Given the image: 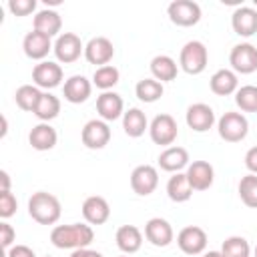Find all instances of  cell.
Here are the masks:
<instances>
[{
  "mask_svg": "<svg viewBox=\"0 0 257 257\" xmlns=\"http://www.w3.org/2000/svg\"><path fill=\"white\" fill-rule=\"evenodd\" d=\"M94 239V231L90 225L84 223H70V225H56L50 231V241L58 249H86Z\"/></svg>",
  "mask_w": 257,
  "mask_h": 257,
  "instance_id": "1",
  "label": "cell"
},
{
  "mask_svg": "<svg viewBox=\"0 0 257 257\" xmlns=\"http://www.w3.org/2000/svg\"><path fill=\"white\" fill-rule=\"evenodd\" d=\"M60 201L46 191H36L28 199V215L40 225H54L60 219Z\"/></svg>",
  "mask_w": 257,
  "mask_h": 257,
  "instance_id": "2",
  "label": "cell"
},
{
  "mask_svg": "<svg viewBox=\"0 0 257 257\" xmlns=\"http://www.w3.org/2000/svg\"><path fill=\"white\" fill-rule=\"evenodd\" d=\"M209 62V52L207 46L201 40H189L179 54V66L187 72V74H201L207 68Z\"/></svg>",
  "mask_w": 257,
  "mask_h": 257,
  "instance_id": "3",
  "label": "cell"
},
{
  "mask_svg": "<svg viewBox=\"0 0 257 257\" xmlns=\"http://www.w3.org/2000/svg\"><path fill=\"white\" fill-rule=\"evenodd\" d=\"M217 131L219 137L227 143H241L247 133H249V122L243 112L227 110L219 120H217Z\"/></svg>",
  "mask_w": 257,
  "mask_h": 257,
  "instance_id": "4",
  "label": "cell"
},
{
  "mask_svg": "<svg viewBox=\"0 0 257 257\" xmlns=\"http://www.w3.org/2000/svg\"><path fill=\"white\" fill-rule=\"evenodd\" d=\"M149 135H151V141L155 145H161V147H171L177 137H179V126H177V120L171 116V114H157L151 124H149Z\"/></svg>",
  "mask_w": 257,
  "mask_h": 257,
  "instance_id": "5",
  "label": "cell"
},
{
  "mask_svg": "<svg viewBox=\"0 0 257 257\" xmlns=\"http://www.w3.org/2000/svg\"><path fill=\"white\" fill-rule=\"evenodd\" d=\"M231 70L237 74H251L257 70V48L251 42L235 44L229 52Z\"/></svg>",
  "mask_w": 257,
  "mask_h": 257,
  "instance_id": "6",
  "label": "cell"
},
{
  "mask_svg": "<svg viewBox=\"0 0 257 257\" xmlns=\"http://www.w3.org/2000/svg\"><path fill=\"white\" fill-rule=\"evenodd\" d=\"M52 50H54V56L58 62L72 64L80 58V54H84V44L80 42V38L74 32H62L60 36H56Z\"/></svg>",
  "mask_w": 257,
  "mask_h": 257,
  "instance_id": "7",
  "label": "cell"
},
{
  "mask_svg": "<svg viewBox=\"0 0 257 257\" xmlns=\"http://www.w3.org/2000/svg\"><path fill=\"white\" fill-rule=\"evenodd\" d=\"M169 20L177 26H195L201 20V6L193 0H175L167 8Z\"/></svg>",
  "mask_w": 257,
  "mask_h": 257,
  "instance_id": "8",
  "label": "cell"
},
{
  "mask_svg": "<svg viewBox=\"0 0 257 257\" xmlns=\"http://www.w3.org/2000/svg\"><path fill=\"white\" fill-rule=\"evenodd\" d=\"M80 139H82V145L86 149H92V151L104 149L110 141V126L102 118H92L82 126Z\"/></svg>",
  "mask_w": 257,
  "mask_h": 257,
  "instance_id": "9",
  "label": "cell"
},
{
  "mask_svg": "<svg viewBox=\"0 0 257 257\" xmlns=\"http://www.w3.org/2000/svg\"><path fill=\"white\" fill-rule=\"evenodd\" d=\"M177 245L187 255H201L207 249V233L199 225H187L179 231Z\"/></svg>",
  "mask_w": 257,
  "mask_h": 257,
  "instance_id": "10",
  "label": "cell"
},
{
  "mask_svg": "<svg viewBox=\"0 0 257 257\" xmlns=\"http://www.w3.org/2000/svg\"><path fill=\"white\" fill-rule=\"evenodd\" d=\"M32 80L38 88H56L62 82V66L52 60H42L32 68Z\"/></svg>",
  "mask_w": 257,
  "mask_h": 257,
  "instance_id": "11",
  "label": "cell"
},
{
  "mask_svg": "<svg viewBox=\"0 0 257 257\" xmlns=\"http://www.w3.org/2000/svg\"><path fill=\"white\" fill-rule=\"evenodd\" d=\"M159 185V173L153 165H139L133 169L131 173V189L141 195V197H147L151 195Z\"/></svg>",
  "mask_w": 257,
  "mask_h": 257,
  "instance_id": "12",
  "label": "cell"
},
{
  "mask_svg": "<svg viewBox=\"0 0 257 257\" xmlns=\"http://www.w3.org/2000/svg\"><path fill=\"white\" fill-rule=\"evenodd\" d=\"M112 56H114V46L106 36H94L84 44V58L90 64H98V68L106 66L112 60Z\"/></svg>",
  "mask_w": 257,
  "mask_h": 257,
  "instance_id": "13",
  "label": "cell"
},
{
  "mask_svg": "<svg viewBox=\"0 0 257 257\" xmlns=\"http://www.w3.org/2000/svg\"><path fill=\"white\" fill-rule=\"evenodd\" d=\"M185 120L187 126L193 128L195 133H205L215 124V110L205 102H195L187 108Z\"/></svg>",
  "mask_w": 257,
  "mask_h": 257,
  "instance_id": "14",
  "label": "cell"
},
{
  "mask_svg": "<svg viewBox=\"0 0 257 257\" xmlns=\"http://www.w3.org/2000/svg\"><path fill=\"white\" fill-rule=\"evenodd\" d=\"M54 48V44H52V40H50V36H46V34H42V32H38V30H30L26 36H24V40H22V50H24V54L28 56V58H32V60H44L46 58V54L50 52Z\"/></svg>",
  "mask_w": 257,
  "mask_h": 257,
  "instance_id": "15",
  "label": "cell"
},
{
  "mask_svg": "<svg viewBox=\"0 0 257 257\" xmlns=\"http://www.w3.org/2000/svg\"><path fill=\"white\" fill-rule=\"evenodd\" d=\"M193 191H207L215 181V169L207 161H193L185 171Z\"/></svg>",
  "mask_w": 257,
  "mask_h": 257,
  "instance_id": "16",
  "label": "cell"
},
{
  "mask_svg": "<svg viewBox=\"0 0 257 257\" xmlns=\"http://www.w3.org/2000/svg\"><path fill=\"white\" fill-rule=\"evenodd\" d=\"M145 237L149 243H153L155 247H167L173 243L175 239V231L171 227V223L167 219L161 217H153L147 221L145 225Z\"/></svg>",
  "mask_w": 257,
  "mask_h": 257,
  "instance_id": "17",
  "label": "cell"
},
{
  "mask_svg": "<svg viewBox=\"0 0 257 257\" xmlns=\"http://www.w3.org/2000/svg\"><path fill=\"white\" fill-rule=\"evenodd\" d=\"M231 26H233V32L243 38L257 34V10L251 6L235 8L231 14Z\"/></svg>",
  "mask_w": 257,
  "mask_h": 257,
  "instance_id": "18",
  "label": "cell"
},
{
  "mask_svg": "<svg viewBox=\"0 0 257 257\" xmlns=\"http://www.w3.org/2000/svg\"><path fill=\"white\" fill-rule=\"evenodd\" d=\"M96 112L102 120L110 122V120H116L124 114V102H122V96L116 94L114 90H106L102 94H98L96 98Z\"/></svg>",
  "mask_w": 257,
  "mask_h": 257,
  "instance_id": "19",
  "label": "cell"
},
{
  "mask_svg": "<svg viewBox=\"0 0 257 257\" xmlns=\"http://www.w3.org/2000/svg\"><path fill=\"white\" fill-rule=\"evenodd\" d=\"M82 217L88 225H102L108 221L110 217V205L104 197L100 195H92L86 197L82 203Z\"/></svg>",
  "mask_w": 257,
  "mask_h": 257,
  "instance_id": "20",
  "label": "cell"
},
{
  "mask_svg": "<svg viewBox=\"0 0 257 257\" xmlns=\"http://www.w3.org/2000/svg\"><path fill=\"white\" fill-rule=\"evenodd\" d=\"M90 92H92V82L86 76H82V74H72L70 78L64 80L62 94L72 104H80V102L88 100Z\"/></svg>",
  "mask_w": 257,
  "mask_h": 257,
  "instance_id": "21",
  "label": "cell"
},
{
  "mask_svg": "<svg viewBox=\"0 0 257 257\" xmlns=\"http://www.w3.org/2000/svg\"><path fill=\"white\" fill-rule=\"evenodd\" d=\"M114 241H116V247L124 253V255H133L141 249L143 245V233L139 227L135 225H120L116 229V235H114Z\"/></svg>",
  "mask_w": 257,
  "mask_h": 257,
  "instance_id": "22",
  "label": "cell"
},
{
  "mask_svg": "<svg viewBox=\"0 0 257 257\" xmlns=\"http://www.w3.org/2000/svg\"><path fill=\"white\" fill-rule=\"evenodd\" d=\"M209 86L215 94L219 96H227V94H235L239 88V78L237 72H233L231 68H219L217 72H213V76L209 78Z\"/></svg>",
  "mask_w": 257,
  "mask_h": 257,
  "instance_id": "23",
  "label": "cell"
},
{
  "mask_svg": "<svg viewBox=\"0 0 257 257\" xmlns=\"http://www.w3.org/2000/svg\"><path fill=\"white\" fill-rule=\"evenodd\" d=\"M159 167L167 173H181L189 167V153L183 147H167L159 155Z\"/></svg>",
  "mask_w": 257,
  "mask_h": 257,
  "instance_id": "24",
  "label": "cell"
},
{
  "mask_svg": "<svg viewBox=\"0 0 257 257\" xmlns=\"http://www.w3.org/2000/svg\"><path fill=\"white\" fill-rule=\"evenodd\" d=\"M56 141H58L56 128L50 126L48 122H38L36 126H32V131L28 135L30 147L36 151H50V149H54Z\"/></svg>",
  "mask_w": 257,
  "mask_h": 257,
  "instance_id": "25",
  "label": "cell"
},
{
  "mask_svg": "<svg viewBox=\"0 0 257 257\" xmlns=\"http://www.w3.org/2000/svg\"><path fill=\"white\" fill-rule=\"evenodd\" d=\"M34 30L46 34V36H60V28H62V18L56 10H50V8H42L36 12L34 16Z\"/></svg>",
  "mask_w": 257,
  "mask_h": 257,
  "instance_id": "26",
  "label": "cell"
},
{
  "mask_svg": "<svg viewBox=\"0 0 257 257\" xmlns=\"http://www.w3.org/2000/svg\"><path fill=\"white\" fill-rule=\"evenodd\" d=\"M179 66L175 62V58H171L169 54H157L151 60V74L155 80L159 82H171L177 78Z\"/></svg>",
  "mask_w": 257,
  "mask_h": 257,
  "instance_id": "27",
  "label": "cell"
},
{
  "mask_svg": "<svg viewBox=\"0 0 257 257\" xmlns=\"http://www.w3.org/2000/svg\"><path fill=\"white\" fill-rule=\"evenodd\" d=\"M122 128L131 139H139L145 135V131H149V120L147 114L141 108H128L122 114Z\"/></svg>",
  "mask_w": 257,
  "mask_h": 257,
  "instance_id": "28",
  "label": "cell"
},
{
  "mask_svg": "<svg viewBox=\"0 0 257 257\" xmlns=\"http://www.w3.org/2000/svg\"><path fill=\"white\" fill-rule=\"evenodd\" d=\"M167 195L173 203H185L193 197V187L185 173H175L167 181Z\"/></svg>",
  "mask_w": 257,
  "mask_h": 257,
  "instance_id": "29",
  "label": "cell"
},
{
  "mask_svg": "<svg viewBox=\"0 0 257 257\" xmlns=\"http://www.w3.org/2000/svg\"><path fill=\"white\" fill-rule=\"evenodd\" d=\"M42 96V90L36 86V84H22L16 88L14 92V100H16V106L26 110V112H34L38 100Z\"/></svg>",
  "mask_w": 257,
  "mask_h": 257,
  "instance_id": "30",
  "label": "cell"
},
{
  "mask_svg": "<svg viewBox=\"0 0 257 257\" xmlns=\"http://www.w3.org/2000/svg\"><path fill=\"white\" fill-rule=\"evenodd\" d=\"M58 112H60V100H58V96H54L52 92H42V96H40V100H38V104H36V108H34L32 114L40 122H48V120L56 118Z\"/></svg>",
  "mask_w": 257,
  "mask_h": 257,
  "instance_id": "31",
  "label": "cell"
},
{
  "mask_svg": "<svg viewBox=\"0 0 257 257\" xmlns=\"http://www.w3.org/2000/svg\"><path fill=\"white\" fill-rule=\"evenodd\" d=\"M163 92H165L163 82H159L155 78H143L135 86V94L143 102H155V100H159L163 96Z\"/></svg>",
  "mask_w": 257,
  "mask_h": 257,
  "instance_id": "32",
  "label": "cell"
},
{
  "mask_svg": "<svg viewBox=\"0 0 257 257\" xmlns=\"http://www.w3.org/2000/svg\"><path fill=\"white\" fill-rule=\"evenodd\" d=\"M118 78H120L118 68L112 66V64H106V66H100V68L94 70V74H92V84H94L96 88H100L102 92H106V90H110V88L118 82Z\"/></svg>",
  "mask_w": 257,
  "mask_h": 257,
  "instance_id": "33",
  "label": "cell"
},
{
  "mask_svg": "<svg viewBox=\"0 0 257 257\" xmlns=\"http://www.w3.org/2000/svg\"><path fill=\"white\" fill-rule=\"evenodd\" d=\"M221 253L225 257H249L251 255V247L249 241L241 235H231L223 241L221 245Z\"/></svg>",
  "mask_w": 257,
  "mask_h": 257,
  "instance_id": "34",
  "label": "cell"
},
{
  "mask_svg": "<svg viewBox=\"0 0 257 257\" xmlns=\"http://www.w3.org/2000/svg\"><path fill=\"white\" fill-rule=\"evenodd\" d=\"M235 104L243 112H257V86L253 84L239 86L235 92Z\"/></svg>",
  "mask_w": 257,
  "mask_h": 257,
  "instance_id": "35",
  "label": "cell"
},
{
  "mask_svg": "<svg viewBox=\"0 0 257 257\" xmlns=\"http://www.w3.org/2000/svg\"><path fill=\"white\" fill-rule=\"evenodd\" d=\"M239 197L247 207L257 209V175L249 173V175L241 177V181H239Z\"/></svg>",
  "mask_w": 257,
  "mask_h": 257,
  "instance_id": "36",
  "label": "cell"
},
{
  "mask_svg": "<svg viewBox=\"0 0 257 257\" xmlns=\"http://www.w3.org/2000/svg\"><path fill=\"white\" fill-rule=\"evenodd\" d=\"M18 209V201L10 191H0V217L10 219Z\"/></svg>",
  "mask_w": 257,
  "mask_h": 257,
  "instance_id": "37",
  "label": "cell"
},
{
  "mask_svg": "<svg viewBox=\"0 0 257 257\" xmlns=\"http://www.w3.org/2000/svg\"><path fill=\"white\" fill-rule=\"evenodd\" d=\"M6 6L14 16H28L36 10V0H8Z\"/></svg>",
  "mask_w": 257,
  "mask_h": 257,
  "instance_id": "38",
  "label": "cell"
},
{
  "mask_svg": "<svg viewBox=\"0 0 257 257\" xmlns=\"http://www.w3.org/2000/svg\"><path fill=\"white\" fill-rule=\"evenodd\" d=\"M14 241H16V231H14V227H12L10 223L2 221V223H0V243H2V247H4V249H10Z\"/></svg>",
  "mask_w": 257,
  "mask_h": 257,
  "instance_id": "39",
  "label": "cell"
},
{
  "mask_svg": "<svg viewBox=\"0 0 257 257\" xmlns=\"http://www.w3.org/2000/svg\"><path fill=\"white\" fill-rule=\"evenodd\" d=\"M6 257H36V253L28 245H12L6 253Z\"/></svg>",
  "mask_w": 257,
  "mask_h": 257,
  "instance_id": "40",
  "label": "cell"
},
{
  "mask_svg": "<svg viewBox=\"0 0 257 257\" xmlns=\"http://www.w3.org/2000/svg\"><path fill=\"white\" fill-rule=\"evenodd\" d=\"M245 167L249 169V173L257 175V147H251L245 153Z\"/></svg>",
  "mask_w": 257,
  "mask_h": 257,
  "instance_id": "41",
  "label": "cell"
},
{
  "mask_svg": "<svg viewBox=\"0 0 257 257\" xmlns=\"http://www.w3.org/2000/svg\"><path fill=\"white\" fill-rule=\"evenodd\" d=\"M0 181H2V189L0 191H10V175L6 171H0Z\"/></svg>",
  "mask_w": 257,
  "mask_h": 257,
  "instance_id": "42",
  "label": "cell"
},
{
  "mask_svg": "<svg viewBox=\"0 0 257 257\" xmlns=\"http://www.w3.org/2000/svg\"><path fill=\"white\" fill-rule=\"evenodd\" d=\"M70 257H90V249H74Z\"/></svg>",
  "mask_w": 257,
  "mask_h": 257,
  "instance_id": "43",
  "label": "cell"
},
{
  "mask_svg": "<svg viewBox=\"0 0 257 257\" xmlns=\"http://www.w3.org/2000/svg\"><path fill=\"white\" fill-rule=\"evenodd\" d=\"M203 257H225V255H223L221 251H207Z\"/></svg>",
  "mask_w": 257,
  "mask_h": 257,
  "instance_id": "44",
  "label": "cell"
},
{
  "mask_svg": "<svg viewBox=\"0 0 257 257\" xmlns=\"http://www.w3.org/2000/svg\"><path fill=\"white\" fill-rule=\"evenodd\" d=\"M90 257H102V253H98V251H90Z\"/></svg>",
  "mask_w": 257,
  "mask_h": 257,
  "instance_id": "45",
  "label": "cell"
},
{
  "mask_svg": "<svg viewBox=\"0 0 257 257\" xmlns=\"http://www.w3.org/2000/svg\"><path fill=\"white\" fill-rule=\"evenodd\" d=\"M253 255H255V257H257V247H255V251H253Z\"/></svg>",
  "mask_w": 257,
  "mask_h": 257,
  "instance_id": "46",
  "label": "cell"
},
{
  "mask_svg": "<svg viewBox=\"0 0 257 257\" xmlns=\"http://www.w3.org/2000/svg\"><path fill=\"white\" fill-rule=\"evenodd\" d=\"M120 257H128V255H120Z\"/></svg>",
  "mask_w": 257,
  "mask_h": 257,
  "instance_id": "47",
  "label": "cell"
},
{
  "mask_svg": "<svg viewBox=\"0 0 257 257\" xmlns=\"http://www.w3.org/2000/svg\"><path fill=\"white\" fill-rule=\"evenodd\" d=\"M46 257H50V255H46Z\"/></svg>",
  "mask_w": 257,
  "mask_h": 257,
  "instance_id": "48",
  "label": "cell"
}]
</instances>
